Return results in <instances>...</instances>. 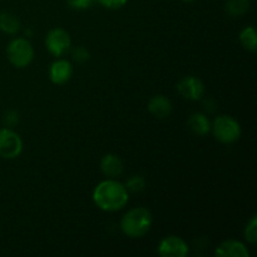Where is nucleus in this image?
<instances>
[{
    "label": "nucleus",
    "mask_w": 257,
    "mask_h": 257,
    "mask_svg": "<svg viewBox=\"0 0 257 257\" xmlns=\"http://www.w3.org/2000/svg\"><path fill=\"white\" fill-rule=\"evenodd\" d=\"M124 166L119 156L114 153H108L100 160V171L108 178H117L123 173Z\"/></svg>",
    "instance_id": "9b49d317"
},
{
    "label": "nucleus",
    "mask_w": 257,
    "mask_h": 257,
    "mask_svg": "<svg viewBox=\"0 0 257 257\" xmlns=\"http://www.w3.org/2000/svg\"><path fill=\"white\" fill-rule=\"evenodd\" d=\"M177 92L185 99L198 100L205 94V84L200 78L187 75L177 83Z\"/></svg>",
    "instance_id": "0eeeda50"
},
{
    "label": "nucleus",
    "mask_w": 257,
    "mask_h": 257,
    "mask_svg": "<svg viewBox=\"0 0 257 257\" xmlns=\"http://www.w3.org/2000/svg\"><path fill=\"white\" fill-rule=\"evenodd\" d=\"M72 57L77 63H85L87 60H89L90 54L89 52H88L87 48L75 47L74 49L72 50Z\"/></svg>",
    "instance_id": "6ab92c4d"
},
{
    "label": "nucleus",
    "mask_w": 257,
    "mask_h": 257,
    "mask_svg": "<svg viewBox=\"0 0 257 257\" xmlns=\"http://www.w3.org/2000/svg\"><path fill=\"white\" fill-rule=\"evenodd\" d=\"M3 123H4L5 127H14L19 123V113L14 109H9L8 112H5L4 117H3Z\"/></svg>",
    "instance_id": "aec40b11"
},
{
    "label": "nucleus",
    "mask_w": 257,
    "mask_h": 257,
    "mask_svg": "<svg viewBox=\"0 0 257 257\" xmlns=\"http://www.w3.org/2000/svg\"><path fill=\"white\" fill-rule=\"evenodd\" d=\"M124 186L128 192L140 193L146 188V180L142 176H132V177L128 178L127 183Z\"/></svg>",
    "instance_id": "f3484780"
},
{
    "label": "nucleus",
    "mask_w": 257,
    "mask_h": 257,
    "mask_svg": "<svg viewBox=\"0 0 257 257\" xmlns=\"http://www.w3.org/2000/svg\"><path fill=\"white\" fill-rule=\"evenodd\" d=\"M23 152V140L12 128H0V157L15 160Z\"/></svg>",
    "instance_id": "39448f33"
},
{
    "label": "nucleus",
    "mask_w": 257,
    "mask_h": 257,
    "mask_svg": "<svg viewBox=\"0 0 257 257\" xmlns=\"http://www.w3.org/2000/svg\"><path fill=\"white\" fill-rule=\"evenodd\" d=\"M7 58L13 67L22 69L34 59V48L25 38H15L8 44Z\"/></svg>",
    "instance_id": "20e7f679"
},
{
    "label": "nucleus",
    "mask_w": 257,
    "mask_h": 257,
    "mask_svg": "<svg viewBox=\"0 0 257 257\" xmlns=\"http://www.w3.org/2000/svg\"><path fill=\"white\" fill-rule=\"evenodd\" d=\"M93 202L104 212H117L123 210L130 201V192L122 182L115 178H107L93 190Z\"/></svg>",
    "instance_id": "f257e3e1"
},
{
    "label": "nucleus",
    "mask_w": 257,
    "mask_h": 257,
    "mask_svg": "<svg viewBox=\"0 0 257 257\" xmlns=\"http://www.w3.org/2000/svg\"><path fill=\"white\" fill-rule=\"evenodd\" d=\"M182 2H185V3H192V2H195V0H182Z\"/></svg>",
    "instance_id": "5701e85b"
},
{
    "label": "nucleus",
    "mask_w": 257,
    "mask_h": 257,
    "mask_svg": "<svg viewBox=\"0 0 257 257\" xmlns=\"http://www.w3.org/2000/svg\"><path fill=\"white\" fill-rule=\"evenodd\" d=\"M243 236H245L246 241L250 243H256L257 241V216L253 215L250 218V221L246 225L245 231H243Z\"/></svg>",
    "instance_id": "a211bd4d"
},
{
    "label": "nucleus",
    "mask_w": 257,
    "mask_h": 257,
    "mask_svg": "<svg viewBox=\"0 0 257 257\" xmlns=\"http://www.w3.org/2000/svg\"><path fill=\"white\" fill-rule=\"evenodd\" d=\"M213 137L223 145H231L240 140L241 125L231 115H218L211 124Z\"/></svg>",
    "instance_id": "7ed1b4c3"
},
{
    "label": "nucleus",
    "mask_w": 257,
    "mask_h": 257,
    "mask_svg": "<svg viewBox=\"0 0 257 257\" xmlns=\"http://www.w3.org/2000/svg\"><path fill=\"white\" fill-rule=\"evenodd\" d=\"M241 45L250 52H256L257 49V34L253 27H246L241 30L238 35Z\"/></svg>",
    "instance_id": "2eb2a0df"
},
{
    "label": "nucleus",
    "mask_w": 257,
    "mask_h": 257,
    "mask_svg": "<svg viewBox=\"0 0 257 257\" xmlns=\"http://www.w3.org/2000/svg\"><path fill=\"white\" fill-rule=\"evenodd\" d=\"M99 5H102L105 9L117 10L124 7L128 3V0H95Z\"/></svg>",
    "instance_id": "412c9836"
},
{
    "label": "nucleus",
    "mask_w": 257,
    "mask_h": 257,
    "mask_svg": "<svg viewBox=\"0 0 257 257\" xmlns=\"http://www.w3.org/2000/svg\"><path fill=\"white\" fill-rule=\"evenodd\" d=\"M187 127L197 136H206L211 131V122L203 113H193L187 120Z\"/></svg>",
    "instance_id": "ddd939ff"
},
{
    "label": "nucleus",
    "mask_w": 257,
    "mask_h": 257,
    "mask_svg": "<svg viewBox=\"0 0 257 257\" xmlns=\"http://www.w3.org/2000/svg\"><path fill=\"white\" fill-rule=\"evenodd\" d=\"M20 29V20L9 12L0 13V30L7 34H17Z\"/></svg>",
    "instance_id": "4468645a"
},
{
    "label": "nucleus",
    "mask_w": 257,
    "mask_h": 257,
    "mask_svg": "<svg viewBox=\"0 0 257 257\" xmlns=\"http://www.w3.org/2000/svg\"><path fill=\"white\" fill-rule=\"evenodd\" d=\"M250 0H227L226 12L231 17H242L250 9Z\"/></svg>",
    "instance_id": "dca6fc26"
},
{
    "label": "nucleus",
    "mask_w": 257,
    "mask_h": 257,
    "mask_svg": "<svg viewBox=\"0 0 257 257\" xmlns=\"http://www.w3.org/2000/svg\"><path fill=\"white\" fill-rule=\"evenodd\" d=\"M188 251L187 242L178 236H167L158 245V253L162 257H185Z\"/></svg>",
    "instance_id": "6e6552de"
},
{
    "label": "nucleus",
    "mask_w": 257,
    "mask_h": 257,
    "mask_svg": "<svg viewBox=\"0 0 257 257\" xmlns=\"http://www.w3.org/2000/svg\"><path fill=\"white\" fill-rule=\"evenodd\" d=\"M152 213L146 207H135L128 211L120 220V230L127 237L141 238L151 230Z\"/></svg>",
    "instance_id": "f03ea898"
},
{
    "label": "nucleus",
    "mask_w": 257,
    "mask_h": 257,
    "mask_svg": "<svg viewBox=\"0 0 257 257\" xmlns=\"http://www.w3.org/2000/svg\"><path fill=\"white\" fill-rule=\"evenodd\" d=\"M215 255L218 257H248L250 252L241 241L226 240L216 248Z\"/></svg>",
    "instance_id": "f8f14e48"
},
{
    "label": "nucleus",
    "mask_w": 257,
    "mask_h": 257,
    "mask_svg": "<svg viewBox=\"0 0 257 257\" xmlns=\"http://www.w3.org/2000/svg\"><path fill=\"white\" fill-rule=\"evenodd\" d=\"M68 5L74 10H85L89 9L95 0H67Z\"/></svg>",
    "instance_id": "4be33fe9"
},
{
    "label": "nucleus",
    "mask_w": 257,
    "mask_h": 257,
    "mask_svg": "<svg viewBox=\"0 0 257 257\" xmlns=\"http://www.w3.org/2000/svg\"><path fill=\"white\" fill-rule=\"evenodd\" d=\"M147 109L157 119H165L172 113V103L162 94L153 95L148 102Z\"/></svg>",
    "instance_id": "9d476101"
},
{
    "label": "nucleus",
    "mask_w": 257,
    "mask_h": 257,
    "mask_svg": "<svg viewBox=\"0 0 257 257\" xmlns=\"http://www.w3.org/2000/svg\"><path fill=\"white\" fill-rule=\"evenodd\" d=\"M72 45L69 33L63 28H54L45 37V48L54 57L59 58L69 50Z\"/></svg>",
    "instance_id": "423d86ee"
},
{
    "label": "nucleus",
    "mask_w": 257,
    "mask_h": 257,
    "mask_svg": "<svg viewBox=\"0 0 257 257\" xmlns=\"http://www.w3.org/2000/svg\"><path fill=\"white\" fill-rule=\"evenodd\" d=\"M49 79L53 84L63 85L70 80L73 75V67L69 60L57 59L49 67Z\"/></svg>",
    "instance_id": "1a4fd4ad"
}]
</instances>
